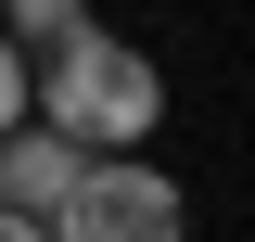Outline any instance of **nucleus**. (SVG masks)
Returning <instances> with one entry per match:
<instances>
[{
	"instance_id": "4",
	"label": "nucleus",
	"mask_w": 255,
	"mask_h": 242,
	"mask_svg": "<svg viewBox=\"0 0 255 242\" xmlns=\"http://www.w3.org/2000/svg\"><path fill=\"white\" fill-rule=\"evenodd\" d=\"M77 13H90V0H0V38H13V51H51Z\"/></svg>"
},
{
	"instance_id": "3",
	"label": "nucleus",
	"mask_w": 255,
	"mask_h": 242,
	"mask_svg": "<svg viewBox=\"0 0 255 242\" xmlns=\"http://www.w3.org/2000/svg\"><path fill=\"white\" fill-rule=\"evenodd\" d=\"M64 179H77V140H64L51 115H13V127H0V217H26V230H51Z\"/></svg>"
},
{
	"instance_id": "6",
	"label": "nucleus",
	"mask_w": 255,
	"mask_h": 242,
	"mask_svg": "<svg viewBox=\"0 0 255 242\" xmlns=\"http://www.w3.org/2000/svg\"><path fill=\"white\" fill-rule=\"evenodd\" d=\"M0 242H38V230H26V217H0Z\"/></svg>"
},
{
	"instance_id": "1",
	"label": "nucleus",
	"mask_w": 255,
	"mask_h": 242,
	"mask_svg": "<svg viewBox=\"0 0 255 242\" xmlns=\"http://www.w3.org/2000/svg\"><path fill=\"white\" fill-rule=\"evenodd\" d=\"M26 115H51L77 153H128V140L166 127V64L128 51L102 13H77L51 51H26Z\"/></svg>"
},
{
	"instance_id": "2",
	"label": "nucleus",
	"mask_w": 255,
	"mask_h": 242,
	"mask_svg": "<svg viewBox=\"0 0 255 242\" xmlns=\"http://www.w3.org/2000/svg\"><path fill=\"white\" fill-rule=\"evenodd\" d=\"M179 230H191V191L128 140V153H77V179H64L38 242H179Z\"/></svg>"
},
{
	"instance_id": "5",
	"label": "nucleus",
	"mask_w": 255,
	"mask_h": 242,
	"mask_svg": "<svg viewBox=\"0 0 255 242\" xmlns=\"http://www.w3.org/2000/svg\"><path fill=\"white\" fill-rule=\"evenodd\" d=\"M26 115V51H13V38H0V127Z\"/></svg>"
}]
</instances>
